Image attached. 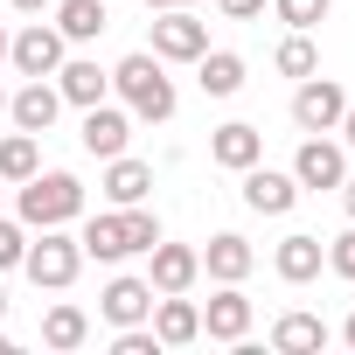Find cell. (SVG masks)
Listing matches in <instances>:
<instances>
[{"instance_id": "cell-1", "label": "cell", "mask_w": 355, "mask_h": 355, "mask_svg": "<svg viewBox=\"0 0 355 355\" xmlns=\"http://www.w3.org/2000/svg\"><path fill=\"white\" fill-rule=\"evenodd\" d=\"M77 244H84V258H98V265H125V258H139V251L160 244V216H153L146 202H125V209L91 216Z\"/></svg>"}, {"instance_id": "cell-2", "label": "cell", "mask_w": 355, "mask_h": 355, "mask_svg": "<svg viewBox=\"0 0 355 355\" xmlns=\"http://www.w3.org/2000/svg\"><path fill=\"white\" fill-rule=\"evenodd\" d=\"M112 91H119V105L132 112V119H174V105H182V98H174V77H167V63L153 56V49H132L119 70H112Z\"/></svg>"}, {"instance_id": "cell-3", "label": "cell", "mask_w": 355, "mask_h": 355, "mask_svg": "<svg viewBox=\"0 0 355 355\" xmlns=\"http://www.w3.org/2000/svg\"><path fill=\"white\" fill-rule=\"evenodd\" d=\"M21 223L28 230H56V223H77L84 216V182H77V174H63V167H35L28 174V182H21Z\"/></svg>"}, {"instance_id": "cell-4", "label": "cell", "mask_w": 355, "mask_h": 355, "mask_svg": "<svg viewBox=\"0 0 355 355\" xmlns=\"http://www.w3.org/2000/svg\"><path fill=\"white\" fill-rule=\"evenodd\" d=\"M21 272L42 286V293H63L77 272H84V244L56 223V230H42V244H28V258H21Z\"/></svg>"}, {"instance_id": "cell-5", "label": "cell", "mask_w": 355, "mask_h": 355, "mask_svg": "<svg viewBox=\"0 0 355 355\" xmlns=\"http://www.w3.org/2000/svg\"><path fill=\"white\" fill-rule=\"evenodd\" d=\"M341 112H348V91L334 84V77H300V91H293V125L300 132H334L341 125Z\"/></svg>"}, {"instance_id": "cell-6", "label": "cell", "mask_w": 355, "mask_h": 355, "mask_svg": "<svg viewBox=\"0 0 355 355\" xmlns=\"http://www.w3.org/2000/svg\"><path fill=\"white\" fill-rule=\"evenodd\" d=\"M209 49V21H196L189 8H160V21H153V56L160 63H196Z\"/></svg>"}, {"instance_id": "cell-7", "label": "cell", "mask_w": 355, "mask_h": 355, "mask_svg": "<svg viewBox=\"0 0 355 355\" xmlns=\"http://www.w3.org/2000/svg\"><path fill=\"white\" fill-rule=\"evenodd\" d=\"M293 182H300V189H341V182H348V153H341L327 132H306L300 153H293Z\"/></svg>"}, {"instance_id": "cell-8", "label": "cell", "mask_w": 355, "mask_h": 355, "mask_svg": "<svg viewBox=\"0 0 355 355\" xmlns=\"http://www.w3.org/2000/svg\"><path fill=\"white\" fill-rule=\"evenodd\" d=\"M63 28H49V21H28L15 42H8V63L21 70V77H56V63H63Z\"/></svg>"}, {"instance_id": "cell-9", "label": "cell", "mask_w": 355, "mask_h": 355, "mask_svg": "<svg viewBox=\"0 0 355 355\" xmlns=\"http://www.w3.org/2000/svg\"><path fill=\"white\" fill-rule=\"evenodd\" d=\"M300 196H306V189L293 182V174H279V167H265V160L244 167V209H251V216H286Z\"/></svg>"}, {"instance_id": "cell-10", "label": "cell", "mask_w": 355, "mask_h": 355, "mask_svg": "<svg viewBox=\"0 0 355 355\" xmlns=\"http://www.w3.org/2000/svg\"><path fill=\"white\" fill-rule=\"evenodd\" d=\"M196 279H202V251H196V244H167V237H160V244L146 251V286H153V293H189Z\"/></svg>"}, {"instance_id": "cell-11", "label": "cell", "mask_w": 355, "mask_h": 355, "mask_svg": "<svg viewBox=\"0 0 355 355\" xmlns=\"http://www.w3.org/2000/svg\"><path fill=\"white\" fill-rule=\"evenodd\" d=\"M77 139H84L91 160H112V153H125V139H132V112H125V105H84Z\"/></svg>"}, {"instance_id": "cell-12", "label": "cell", "mask_w": 355, "mask_h": 355, "mask_svg": "<svg viewBox=\"0 0 355 355\" xmlns=\"http://www.w3.org/2000/svg\"><path fill=\"white\" fill-rule=\"evenodd\" d=\"M146 320H153L160 348H189V341H202V306H196L189 293H160Z\"/></svg>"}, {"instance_id": "cell-13", "label": "cell", "mask_w": 355, "mask_h": 355, "mask_svg": "<svg viewBox=\"0 0 355 355\" xmlns=\"http://www.w3.org/2000/svg\"><path fill=\"white\" fill-rule=\"evenodd\" d=\"M56 112H63V91H56L49 77H28V84H21V91L8 98V119H15L21 132H35V139H42V132L56 125Z\"/></svg>"}, {"instance_id": "cell-14", "label": "cell", "mask_w": 355, "mask_h": 355, "mask_svg": "<svg viewBox=\"0 0 355 355\" xmlns=\"http://www.w3.org/2000/svg\"><path fill=\"white\" fill-rule=\"evenodd\" d=\"M153 300H160V293H153L146 279H125V272H119V279L98 293V313H105L112 327H139V320L153 313Z\"/></svg>"}, {"instance_id": "cell-15", "label": "cell", "mask_w": 355, "mask_h": 355, "mask_svg": "<svg viewBox=\"0 0 355 355\" xmlns=\"http://www.w3.org/2000/svg\"><path fill=\"white\" fill-rule=\"evenodd\" d=\"M56 91H63V105H105V91H112V70H98L91 56H63L56 63Z\"/></svg>"}, {"instance_id": "cell-16", "label": "cell", "mask_w": 355, "mask_h": 355, "mask_svg": "<svg viewBox=\"0 0 355 355\" xmlns=\"http://www.w3.org/2000/svg\"><path fill=\"white\" fill-rule=\"evenodd\" d=\"M209 160H216V167H230V174H244L251 160H265V132H258V125H244V119H230V125H216V132H209Z\"/></svg>"}, {"instance_id": "cell-17", "label": "cell", "mask_w": 355, "mask_h": 355, "mask_svg": "<svg viewBox=\"0 0 355 355\" xmlns=\"http://www.w3.org/2000/svg\"><path fill=\"white\" fill-rule=\"evenodd\" d=\"M251 265H258V251H251L237 230L209 237V251H202V272H209L216 286H244V279H251Z\"/></svg>"}, {"instance_id": "cell-18", "label": "cell", "mask_w": 355, "mask_h": 355, "mask_svg": "<svg viewBox=\"0 0 355 355\" xmlns=\"http://www.w3.org/2000/svg\"><path fill=\"white\" fill-rule=\"evenodd\" d=\"M272 265H279V279H286V286H306V279H320V265H327V244H320L313 230H293V237L272 251Z\"/></svg>"}, {"instance_id": "cell-19", "label": "cell", "mask_w": 355, "mask_h": 355, "mask_svg": "<svg viewBox=\"0 0 355 355\" xmlns=\"http://www.w3.org/2000/svg\"><path fill=\"white\" fill-rule=\"evenodd\" d=\"M146 196H153V167L132 160V153H112L105 160V202L125 209V202H146Z\"/></svg>"}, {"instance_id": "cell-20", "label": "cell", "mask_w": 355, "mask_h": 355, "mask_svg": "<svg viewBox=\"0 0 355 355\" xmlns=\"http://www.w3.org/2000/svg\"><path fill=\"white\" fill-rule=\"evenodd\" d=\"M202 334H209V341H244V334H251V300H244L237 286H223V293L202 306Z\"/></svg>"}, {"instance_id": "cell-21", "label": "cell", "mask_w": 355, "mask_h": 355, "mask_svg": "<svg viewBox=\"0 0 355 355\" xmlns=\"http://www.w3.org/2000/svg\"><path fill=\"white\" fill-rule=\"evenodd\" d=\"M196 84H202V98H237L244 91V56L237 49H202L196 56Z\"/></svg>"}, {"instance_id": "cell-22", "label": "cell", "mask_w": 355, "mask_h": 355, "mask_svg": "<svg viewBox=\"0 0 355 355\" xmlns=\"http://www.w3.org/2000/svg\"><path fill=\"white\" fill-rule=\"evenodd\" d=\"M272 348L279 355H320L327 348V320L320 313H279L272 320Z\"/></svg>"}, {"instance_id": "cell-23", "label": "cell", "mask_w": 355, "mask_h": 355, "mask_svg": "<svg viewBox=\"0 0 355 355\" xmlns=\"http://www.w3.org/2000/svg\"><path fill=\"white\" fill-rule=\"evenodd\" d=\"M84 341H91V313H84V306L63 300V306L42 313V348H84Z\"/></svg>"}, {"instance_id": "cell-24", "label": "cell", "mask_w": 355, "mask_h": 355, "mask_svg": "<svg viewBox=\"0 0 355 355\" xmlns=\"http://www.w3.org/2000/svg\"><path fill=\"white\" fill-rule=\"evenodd\" d=\"M56 28H63V42H98L105 35V0H56Z\"/></svg>"}, {"instance_id": "cell-25", "label": "cell", "mask_w": 355, "mask_h": 355, "mask_svg": "<svg viewBox=\"0 0 355 355\" xmlns=\"http://www.w3.org/2000/svg\"><path fill=\"white\" fill-rule=\"evenodd\" d=\"M42 167V139L35 132H8V139H0V182H28V174Z\"/></svg>"}, {"instance_id": "cell-26", "label": "cell", "mask_w": 355, "mask_h": 355, "mask_svg": "<svg viewBox=\"0 0 355 355\" xmlns=\"http://www.w3.org/2000/svg\"><path fill=\"white\" fill-rule=\"evenodd\" d=\"M272 63H279V77H313V70H320V49H313V35H306V28H293V35L279 42V56H272Z\"/></svg>"}, {"instance_id": "cell-27", "label": "cell", "mask_w": 355, "mask_h": 355, "mask_svg": "<svg viewBox=\"0 0 355 355\" xmlns=\"http://www.w3.org/2000/svg\"><path fill=\"white\" fill-rule=\"evenodd\" d=\"M327 8H334V0H272V15H279L286 28H306V35L327 21Z\"/></svg>"}, {"instance_id": "cell-28", "label": "cell", "mask_w": 355, "mask_h": 355, "mask_svg": "<svg viewBox=\"0 0 355 355\" xmlns=\"http://www.w3.org/2000/svg\"><path fill=\"white\" fill-rule=\"evenodd\" d=\"M327 272H334V279H348V286H355V223H348V230H341V237H327Z\"/></svg>"}, {"instance_id": "cell-29", "label": "cell", "mask_w": 355, "mask_h": 355, "mask_svg": "<svg viewBox=\"0 0 355 355\" xmlns=\"http://www.w3.org/2000/svg\"><path fill=\"white\" fill-rule=\"evenodd\" d=\"M28 258V223H8V216H0V272H15Z\"/></svg>"}, {"instance_id": "cell-30", "label": "cell", "mask_w": 355, "mask_h": 355, "mask_svg": "<svg viewBox=\"0 0 355 355\" xmlns=\"http://www.w3.org/2000/svg\"><path fill=\"white\" fill-rule=\"evenodd\" d=\"M112 355H160V334L139 320V327H119V341H112Z\"/></svg>"}, {"instance_id": "cell-31", "label": "cell", "mask_w": 355, "mask_h": 355, "mask_svg": "<svg viewBox=\"0 0 355 355\" xmlns=\"http://www.w3.org/2000/svg\"><path fill=\"white\" fill-rule=\"evenodd\" d=\"M216 8H223V21H258L265 0H216Z\"/></svg>"}, {"instance_id": "cell-32", "label": "cell", "mask_w": 355, "mask_h": 355, "mask_svg": "<svg viewBox=\"0 0 355 355\" xmlns=\"http://www.w3.org/2000/svg\"><path fill=\"white\" fill-rule=\"evenodd\" d=\"M334 132H341V146H355V105L341 112V125H334Z\"/></svg>"}, {"instance_id": "cell-33", "label": "cell", "mask_w": 355, "mask_h": 355, "mask_svg": "<svg viewBox=\"0 0 355 355\" xmlns=\"http://www.w3.org/2000/svg\"><path fill=\"white\" fill-rule=\"evenodd\" d=\"M341 209H348V223H355V182H341Z\"/></svg>"}, {"instance_id": "cell-34", "label": "cell", "mask_w": 355, "mask_h": 355, "mask_svg": "<svg viewBox=\"0 0 355 355\" xmlns=\"http://www.w3.org/2000/svg\"><path fill=\"white\" fill-rule=\"evenodd\" d=\"M8 8H21V15H42V8H49V0H8Z\"/></svg>"}, {"instance_id": "cell-35", "label": "cell", "mask_w": 355, "mask_h": 355, "mask_svg": "<svg viewBox=\"0 0 355 355\" xmlns=\"http://www.w3.org/2000/svg\"><path fill=\"white\" fill-rule=\"evenodd\" d=\"M341 341H348V348H355V313H348V320H341Z\"/></svg>"}, {"instance_id": "cell-36", "label": "cell", "mask_w": 355, "mask_h": 355, "mask_svg": "<svg viewBox=\"0 0 355 355\" xmlns=\"http://www.w3.org/2000/svg\"><path fill=\"white\" fill-rule=\"evenodd\" d=\"M146 8H153V15H160V8H189V0H146Z\"/></svg>"}, {"instance_id": "cell-37", "label": "cell", "mask_w": 355, "mask_h": 355, "mask_svg": "<svg viewBox=\"0 0 355 355\" xmlns=\"http://www.w3.org/2000/svg\"><path fill=\"white\" fill-rule=\"evenodd\" d=\"M8 42H15V35H8V28H0V63H8Z\"/></svg>"}, {"instance_id": "cell-38", "label": "cell", "mask_w": 355, "mask_h": 355, "mask_svg": "<svg viewBox=\"0 0 355 355\" xmlns=\"http://www.w3.org/2000/svg\"><path fill=\"white\" fill-rule=\"evenodd\" d=\"M0 320H8V293H0Z\"/></svg>"}, {"instance_id": "cell-39", "label": "cell", "mask_w": 355, "mask_h": 355, "mask_svg": "<svg viewBox=\"0 0 355 355\" xmlns=\"http://www.w3.org/2000/svg\"><path fill=\"white\" fill-rule=\"evenodd\" d=\"M8 348H15V341H8V334H0V355H8Z\"/></svg>"}, {"instance_id": "cell-40", "label": "cell", "mask_w": 355, "mask_h": 355, "mask_svg": "<svg viewBox=\"0 0 355 355\" xmlns=\"http://www.w3.org/2000/svg\"><path fill=\"white\" fill-rule=\"evenodd\" d=\"M0 112H8V91H0Z\"/></svg>"}]
</instances>
